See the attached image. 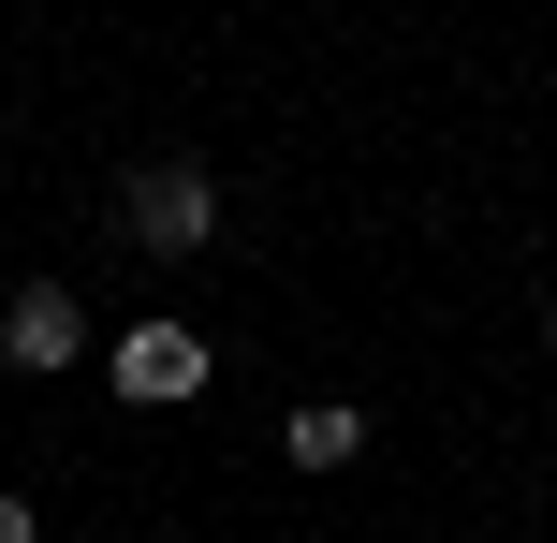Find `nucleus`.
<instances>
[{
	"label": "nucleus",
	"mask_w": 557,
	"mask_h": 543,
	"mask_svg": "<svg viewBox=\"0 0 557 543\" xmlns=\"http://www.w3.org/2000/svg\"><path fill=\"white\" fill-rule=\"evenodd\" d=\"M278 456H294V470H352V456H367V411H352V397H308L294 427H278Z\"/></svg>",
	"instance_id": "4"
},
{
	"label": "nucleus",
	"mask_w": 557,
	"mask_h": 543,
	"mask_svg": "<svg viewBox=\"0 0 557 543\" xmlns=\"http://www.w3.org/2000/svg\"><path fill=\"white\" fill-rule=\"evenodd\" d=\"M0 543H45V515H29V499H15V485H0Z\"/></svg>",
	"instance_id": "5"
},
{
	"label": "nucleus",
	"mask_w": 557,
	"mask_h": 543,
	"mask_svg": "<svg viewBox=\"0 0 557 543\" xmlns=\"http://www.w3.org/2000/svg\"><path fill=\"white\" fill-rule=\"evenodd\" d=\"M117 397L133 411H176V397H206V368H221V353H206V323H176V309H147V323H117Z\"/></svg>",
	"instance_id": "1"
},
{
	"label": "nucleus",
	"mask_w": 557,
	"mask_h": 543,
	"mask_svg": "<svg viewBox=\"0 0 557 543\" xmlns=\"http://www.w3.org/2000/svg\"><path fill=\"white\" fill-rule=\"evenodd\" d=\"M117 221H133V250H162V264H191L206 235H221V176H206V162H147L133 192H117Z\"/></svg>",
	"instance_id": "2"
},
{
	"label": "nucleus",
	"mask_w": 557,
	"mask_h": 543,
	"mask_svg": "<svg viewBox=\"0 0 557 543\" xmlns=\"http://www.w3.org/2000/svg\"><path fill=\"white\" fill-rule=\"evenodd\" d=\"M74 353H88V294L74 280H15V294H0V368H15V382H59Z\"/></svg>",
	"instance_id": "3"
},
{
	"label": "nucleus",
	"mask_w": 557,
	"mask_h": 543,
	"mask_svg": "<svg viewBox=\"0 0 557 543\" xmlns=\"http://www.w3.org/2000/svg\"><path fill=\"white\" fill-rule=\"evenodd\" d=\"M543 353H557V309H543Z\"/></svg>",
	"instance_id": "6"
}]
</instances>
